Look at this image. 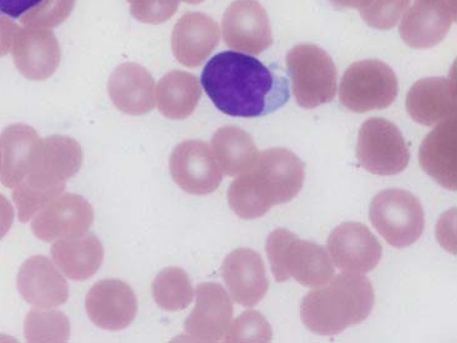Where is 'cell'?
<instances>
[{
  "instance_id": "obj_1",
  "label": "cell",
  "mask_w": 457,
  "mask_h": 343,
  "mask_svg": "<svg viewBox=\"0 0 457 343\" xmlns=\"http://www.w3.org/2000/svg\"><path fill=\"white\" fill-rule=\"evenodd\" d=\"M203 87L214 106L235 118H261L289 99L288 81L251 55L223 52L203 71Z\"/></svg>"
},
{
  "instance_id": "obj_2",
  "label": "cell",
  "mask_w": 457,
  "mask_h": 343,
  "mask_svg": "<svg viewBox=\"0 0 457 343\" xmlns=\"http://www.w3.org/2000/svg\"><path fill=\"white\" fill-rule=\"evenodd\" d=\"M303 184V162L291 150L273 147L260 154L250 172L238 175L227 197L236 215L253 220L295 199Z\"/></svg>"
},
{
  "instance_id": "obj_3",
  "label": "cell",
  "mask_w": 457,
  "mask_h": 343,
  "mask_svg": "<svg viewBox=\"0 0 457 343\" xmlns=\"http://www.w3.org/2000/svg\"><path fill=\"white\" fill-rule=\"evenodd\" d=\"M374 302L373 285L367 277L345 272L305 296L301 317L315 335H338L367 320Z\"/></svg>"
},
{
  "instance_id": "obj_4",
  "label": "cell",
  "mask_w": 457,
  "mask_h": 343,
  "mask_svg": "<svg viewBox=\"0 0 457 343\" xmlns=\"http://www.w3.org/2000/svg\"><path fill=\"white\" fill-rule=\"evenodd\" d=\"M266 250L277 282L295 279L305 288H320L334 276L332 259L326 248L313 241L301 240L288 230L273 231Z\"/></svg>"
},
{
  "instance_id": "obj_5",
  "label": "cell",
  "mask_w": 457,
  "mask_h": 343,
  "mask_svg": "<svg viewBox=\"0 0 457 343\" xmlns=\"http://www.w3.org/2000/svg\"><path fill=\"white\" fill-rule=\"evenodd\" d=\"M287 69L295 102L304 109L330 103L337 94V68L320 46L299 44L287 54Z\"/></svg>"
},
{
  "instance_id": "obj_6",
  "label": "cell",
  "mask_w": 457,
  "mask_h": 343,
  "mask_svg": "<svg viewBox=\"0 0 457 343\" xmlns=\"http://www.w3.org/2000/svg\"><path fill=\"white\" fill-rule=\"evenodd\" d=\"M369 216L384 240L396 248L415 244L424 232L425 213L420 201L400 188L378 194L371 201Z\"/></svg>"
},
{
  "instance_id": "obj_7",
  "label": "cell",
  "mask_w": 457,
  "mask_h": 343,
  "mask_svg": "<svg viewBox=\"0 0 457 343\" xmlns=\"http://www.w3.org/2000/svg\"><path fill=\"white\" fill-rule=\"evenodd\" d=\"M398 90V78L389 65L380 61H361L345 71L339 97L351 112L368 113L392 105Z\"/></svg>"
},
{
  "instance_id": "obj_8",
  "label": "cell",
  "mask_w": 457,
  "mask_h": 343,
  "mask_svg": "<svg viewBox=\"0 0 457 343\" xmlns=\"http://www.w3.org/2000/svg\"><path fill=\"white\" fill-rule=\"evenodd\" d=\"M83 160V149L74 138L62 135L42 138L33 168L19 185L60 197L66 181L78 174Z\"/></svg>"
},
{
  "instance_id": "obj_9",
  "label": "cell",
  "mask_w": 457,
  "mask_h": 343,
  "mask_svg": "<svg viewBox=\"0 0 457 343\" xmlns=\"http://www.w3.org/2000/svg\"><path fill=\"white\" fill-rule=\"evenodd\" d=\"M356 157L362 168L374 175L392 176L404 172L410 153L402 131L383 118H371L361 125Z\"/></svg>"
},
{
  "instance_id": "obj_10",
  "label": "cell",
  "mask_w": 457,
  "mask_h": 343,
  "mask_svg": "<svg viewBox=\"0 0 457 343\" xmlns=\"http://www.w3.org/2000/svg\"><path fill=\"white\" fill-rule=\"evenodd\" d=\"M170 172L176 184L186 193L212 194L222 182V172L210 145L201 140L179 144L170 157Z\"/></svg>"
},
{
  "instance_id": "obj_11",
  "label": "cell",
  "mask_w": 457,
  "mask_h": 343,
  "mask_svg": "<svg viewBox=\"0 0 457 343\" xmlns=\"http://www.w3.org/2000/svg\"><path fill=\"white\" fill-rule=\"evenodd\" d=\"M31 220V230L39 240L55 242L87 234L94 210L80 195L62 194Z\"/></svg>"
},
{
  "instance_id": "obj_12",
  "label": "cell",
  "mask_w": 457,
  "mask_h": 343,
  "mask_svg": "<svg viewBox=\"0 0 457 343\" xmlns=\"http://www.w3.org/2000/svg\"><path fill=\"white\" fill-rule=\"evenodd\" d=\"M222 31L227 46L248 54H261L273 43L267 12L255 0L232 3L223 15Z\"/></svg>"
},
{
  "instance_id": "obj_13",
  "label": "cell",
  "mask_w": 457,
  "mask_h": 343,
  "mask_svg": "<svg viewBox=\"0 0 457 343\" xmlns=\"http://www.w3.org/2000/svg\"><path fill=\"white\" fill-rule=\"evenodd\" d=\"M328 254L343 272L362 275L379 265L383 247L367 226L345 222L328 238Z\"/></svg>"
},
{
  "instance_id": "obj_14",
  "label": "cell",
  "mask_w": 457,
  "mask_h": 343,
  "mask_svg": "<svg viewBox=\"0 0 457 343\" xmlns=\"http://www.w3.org/2000/svg\"><path fill=\"white\" fill-rule=\"evenodd\" d=\"M455 21L456 0H415L400 24V36L410 48H433Z\"/></svg>"
},
{
  "instance_id": "obj_15",
  "label": "cell",
  "mask_w": 457,
  "mask_h": 343,
  "mask_svg": "<svg viewBox=\"0 0 457 343\" xmlns=\"http://www.w3.org/2000/svg\"><path fill=\"white\" fill-rule=\"evenodd\" d=\"M85 308L90 320L100 329L121 331L137 317V298L128 283L103 280L87 292Z\"/></svg>"
},
{
  "instance_id": "obj_16",
  "label": "cell",
  "mask_w": 457,
  "mask_h": 343,
  "mask_svg": "<svg viewBox=\"0 0 457 343\" xmlns=\"http://www.w3.org/2000/svg\"><path fill=\"white\" fill-rule=\"evenodd\" d=\"M233 305L219 283H201L196 289V306L185 322V332L194 341L219 342L231 325Z\"/></svg>"
},
{
  "instance_id": "obj_17",
  "label": "cell",
  "mask_w": 457,
  "mask_h": 343,
  "mask_svg": "<svg viewBox=\"0 0 457 343\" xmlns=\"http://www.w3.org/2000/svg\"><path fill=\"white\" fill-rule=\"evenodd\" d=\"M12 54L18 71L29 80H46L59 68L62 59L58 39L46 28L27 27L17 30Z\"/></svg>"
},
{
  "instance_id": "obj_18",
  "label": "cell",
  "mask_w": 457,
  "mask_h": 343,
  "mask_svg": "<svg viewBox=\"0 0 457 343\" xmlns=\"http://www.w3.org/2000/svg\"><path fill=\"white\" fill-rule=\"evenodd\" d=\"M222 276L233 300L241 306L254 307L270 289L263 260L251 248L232 251L223 261Z\"/></svg>"
},
{
  "instance_id": "obj_19",
  "label": "cell",
  "mask_w": 457,
  "mask_h": 343,
  "mask_svg": "<svg viewBox=\"0 0 457 343\" xmlns=\"http://www.w3.org/2000/svg\"><path fill=\"white\" fill-rule=\"evenodd\" d=\"M18 289L28 304L37 308L62 306L69 298V285L55 264L44 256L30 257L18 272Z\"/></svg>"
},
{
  "instance_id": "obj_20",
  "label": "cell",
  "mask_w": 457,
  "mask_h": 343,
  "mask_svg": "<svg viewBox=\"0 0 457 343\" xmlns=\"http://www.w3.org/2000/svg\"><path fill=\"white\" fill-rule=\"evenodd\" d=\"M406 110L412 121L433 127L456 116V81L446 78L421 79L406 96Z\"/></svg>"
},
{
  "instance_id": "obj_21",
  "label": "cell",
  "mask_w": 457,
  "mask_h": 343,
  "mask_svg": "<svg viewBox=\"0 0 457 343\" xmlns=\"http://www.w3.org/2000/svg\"><path fill=\"white\" fill-rule=\"evenodd\" d=\"M219 24L203 13H187L172 33V52L179 63L197 68L207 61L220 42Z\"/></svg>"
},
{
  "instance_id": "obj_22",
  "label": "cell",
  "mask_w": 457,
  "mask_h": 343,
  "mask_svg": "<svg viewBox=\"0 0 457 343\" xmlns=\"http://www.w3.org/2000/svg\"><path fill=\"white\" fill-rule=\"evenodd\" d=\"M422 170L441 187L457 188V121L456 116L440 122L425 138L419 153Z\"/></svg>"
},
{
  "instance_id": "obj_23",
  "label": "cell",
  "mask_w": 457,
  "mask_h": 343,
  "mask_svg": "<svg viewBox=\"0 0 457 343\" xmlns=\"http://www.w3.org/2000/svg\"><path fill=\"white\" fill-rule=\"evenodd\" d=\"M107 90L113 105L128 115L147 114L156 103L153 75L137 63L119 65L110 77Z\"/></svg>"
},
{
  "instance_id": "obj_24",
  "label": "cell",
  "mask_w": 457,
  "mask_h": 343,
  "mask_svg": "<svg viewBox=\"0 0 457 343\" xmlns=\"http://www.w3.org/2000/svg\"><path fill=\"white\" fill-rule=\"evenodd\" d=\"M40 143L42 138L28 125L14 124L3 131L0 181L5 188H14L29 175Z\"/></svg>"
},
{
  "instance_id": "obj_25",
  "label": "cell",
  "mask_w": 457,
  "mask_h": 343,
  "mask_svg": "<svg viewBox=\"0 0 457 343\" xmlns=\"http://www.w3.org/2000/svg\"><path fill=\"white\" fill-rule=\"evenodd\" d=\"M50 254L60 272L74 281H85L96 275L105 255L102 242L93 234L55 241Z\"/></svg>"
},
{
  "instance_id": "obj_26",
  "label": "cell",
  "mask_w": 457,
  "mask_h": 343,
  "mask_svg": "<svg viewBox=\"0 0 457 343\" xmlns=\"http://www.w3.org/2000/svg\"><path fill=\"white\" fill-rule=\"evenodd\" d=\"M154 93L161 114L171 121H184L197 108L203 89L195 75L172 71L161 79Z\"/></svg>"
},
{
  "instance_id": "obj_27",
  "label": "cell",
  "mask_w": 457,
  "mask_h": 343,
  "mask_svg": "<svg viewBox=\"0 0 457 343\" xmlns=\"http://www.w3.org/2000/svg\"><path fill=\"white\" fill-rule=\"evenodd\" d=\"M212 151L220 172L227 176L250 172L260 156L251 135L233 125H227L214 133Z\"/></svg>"
},
{
  "instance_id": "obj_28",
  "label": "cell",
  "mask_w": 457,
  "mask_h": 343,
  "mask_svg": "<svg viewBox=\"0 0 457 343\" xmlns=\"http://www.w3.org/2000/svg\"><path fill=\"white\" fill-rule=\"evenodd\" d=\"M156 304L169 313L185 310L194 301L195 291L190 277L179 267H167L153 282Z\"/></svg>"
},
{
  "instance_id": "obj_29",
  "label": "cell",
  "mask_w": 457,
  "mask_h": 343,
  "mask_svg": "<svg viewBox=\"0 0 457 343\" xmlns=\"http://www.w3.org/2000/svg\"><path fill=\"white\" fill-rule=\"evenodd\" d=\"M28 342H66L71 338V322L60 311L36 308L27 314L24 323Z\"/></svg>"
},
{
  "instance_id": "obj_30",
  "label": "cell",
  "mask_w": 457,
  "mask_h": 343,
  "mask_svg": "<svg viewBox=\"0 0 457 343\" xmlns=\"http://www.w3.org/2000/svg\"><path fill=\"white\" fill-rule=\"evenodd\" d=\"M226 342H270L272 329L270 323L257 311L250 310L242 314L229 325L225 335Z\"/></svg>"
},
{
  "instance_id": "obj_31",
  "label": "cell",
  "mask_w": 457,
  "mask_h": 343,
  "mask_svg": "<svg viewBox=\"0 0 457 343\" xmlns=\"http://www.w3.org/2000/svg\"><path fill=\"white\" fill-rule=\"evenodd\" d=\"M409 5L410 0H370L359 11L369 27L387 30L399 23Z\"/></svg>"
},
{
  "instance_id": "obj_32",
  "label": "cell",
  "mask_w": 457,
  "mask_h": 343,
  "mask_svg": "<svg viewBox=\"0 0 457 343\" xmlns=\"http://www.w3.org/2000/svg\"><path fill=\"white\" fill-rule=\"evenodd\" d=\"M75 0H43L37 8L21 17L27 27L55 28L71 14Z\"/></svg>"
},
{
  "instance_id": "obj_33",
  "label": "cell",
  "mask_w": 457,
  "mask_h": 343,
  "mask_svg": "<svg viewBox=\"0 0 457 343\" xmlns=\"http://www.w3.org/2000/svg\"><path fill=\"white\" fill-rule=\"evenodd\" d=\"M132 17L145 24H161L178 12L179 0H126Z\"/></svg>"
},
{
  "instance_id": "obj_34",
  "label": "cell",
  "mask_w": 457,
  "mask_h": 343,
  "mask_svg": "<svg viewBox=\"0 0 457 343\" xmlns=\"http://www.w3.org/2000/svg\"><path fill=\"white\" fill-rule=\"evenodd\" d=\"M43 0H0V15L12 19L24 17Z\"/></svg>"
},
{
  "instance_id": "obj_35",
  "label": "cell",
  "mask_w": 457,
  "mask_h": 343,
  "mask_svg": "<svg viewBox=\"0 0 457 343\" xmlns=\"http://www.w3.org/2000/svg\"><path fill=\"white\" fill-rule=\"evenodd\" d=\"M18 29L17 24L0 15V58L8 54Z\"/></svg>"
},
{
  "instance_id": "obj_36",
  "label": "cell",
  "mask_w": 457,
  "mask_h": 343,
  "mask_svg": "<svg viewBox=\"0 0 457 343\" xmlns=\"http://www.w3.org/2000/svg\"><path fill=\"white\" fill-rule=\"evenodd\" d=\"M14 209H12L11 201L6 199L4 195L0 194V240L11 230L12 222H14Z\"/></svg>"
},
{
  "instance_id": "obj_37",
  "label": "cell",
  "mask_w": 457,
  "mask_h": 343,
  "mask_svg": "<svg viewBox=\"0 0 457 343\" xmlns=\"http://www.w3.org/2000/svg\"><path fill=\"white\" fill-rule=\"evenodd\" d=\"M333 4L342 6V8L361 9L368 4L370 0H330Z\"/></svg>"
},
{
  "instance_id": "obj_38",
  "label": "cell",
  "mask_w": 457,
  "mask_h": 343,
  "mask_svg": "<svg viewBox=\"0 0 457 343\" xmlns=\"http://www.w3.org/2000/svg\"><path fill=\"white\" fill-rule=\"evenodd\" d=\"M179 2L187 3V4H200V3L204 2V0H179Z\"/></svg>"
},
{
  "instance_id": "obj_39",
  "label": "cell",
  "mask_w": 457,
  "mask_h": 343,
  "mask_svg": "<svg viewBox=\"0 0 457 343\" xmlns=\"http://www.w3.org/2000/svg\"><path fill=\"white\" fill-rule=\"evenodd\" d=\"M0 172H2V147H0Z\"/></svg>"
}]
</instances>
